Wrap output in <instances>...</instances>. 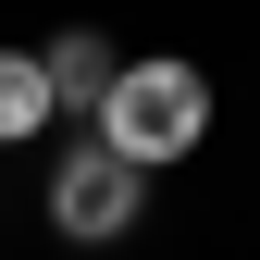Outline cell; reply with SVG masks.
<instances>
[{"instance_id":"6da1fadb","label":"cell","mask_w":260,"mask_h":260,"mask_svg":"<svg viewBox=\"0 0 260 260\" xmlns=\"http://www.w3.org/2000/svg\"><path fill=\"white\" fill-rule=\"evenodd\" d=\"M211 124V87L186 75V62H124L112 100H100V149L124 161V174H149V161H186Z\"/></svg>"},{"instance_id":"7a4b0ae2","label":"cell","mask_w":260,"mask_h":260,"mask_svg":"<svg viewBox=\"0 0 260 260\" xmlns=\"http://www.w3.org/2000/svg\"><path fill=\"white\" fill-rule=\"evenodd\" d=\"M50 223L75 248H112L124 223H137V174H124V161L87 137V149H62V174H50Z\"/></svg>"},{"instance_id":"3957f363","label":"cell","mask_w":260,"mask_h":260,"mask_svg":"<svg viewBox=\"0 0 260 260\" xmlns=\"http://www.w3.org/2000/svg\"><path fill=\"white\" fill-rule=\"evenodd\" d=\"M38 75H50V112H100L124 62H112L100 38H50V50H38Z\"/></svg>"},{"instance_id":"277c9868","label":"cell","mask_w":260,"mask_h":260,"mask_svg":"<svg viewBox=\"0 0 260 260\" xmlns=\"http://www.w3.org/2000/svg\"><path fill=\"white\" fill-rule=\"evenodd\" d=\"M50 124V75H38V50H0V137H38Z\"/></svg>"}]
</instances>
